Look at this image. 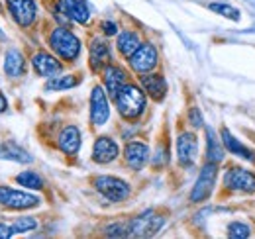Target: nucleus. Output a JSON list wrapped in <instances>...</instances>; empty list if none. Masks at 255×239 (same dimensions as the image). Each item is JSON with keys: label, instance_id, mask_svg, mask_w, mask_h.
<instances>
[{"label": "nucleus", "instance_id": "obj_1", "mask_svg": "<svg viewBox=\"0 0 255 239\" xmlns=\"http://www.w3.org/2000/svg\"><path fill=\"white\" fill-rule=\"evenodd\" d=\"M114 102H116V108H118L120 116L128 120V121H135L145 112V104H147L143 90L139 89L137 85H131V83H126L120 89V92L114 98Z\"/></svg>", "mask_w": 255, "mask_h": 239}, {"label": "nucleus", "instance_id": "obj_2", "mask_svg": "<svg viewBox=\"0 0 255 239\" xmlns=\"http://www.w3.org/2000/svg\"><path fill=\"white\" fill-rule=\"evenodd\" d=\"M49 47L57 57H61L63 61H77V57L81 55L79 37L63 26L55 28L49 33Z\"/></svg>", "mask_w": 255, "mask_h": 239}, {"label": "nucleus", "instance_id": "obj_3", "mask_svg": "<svg viewBox=\"0 0 255 239\" xmlns=\"http://www.w3.org/2000/svg\"><path fill=\"white\" fill-rule=\"evenodd\" d=\"M165 216L157 214L153 210H147L139 216H135L129 224H128V230H129V236L133 238H153L155 234H159L161 228L165 226Z\"/></svg>", "mask_w": 255, "mask_h": 239}, {"label": "nucleus", "instance_id": "obj_4", "mask_svg": "<svg viewBox=\"0 0 255 239\" xmlns=\"http://www.w3.org/2000/svg\"><path fill=\"white\" fill-rule=\"evenodd\" d=\"M218 163H206L200 173H198V179L194 182L191 190V202L192 204H200V202H206L210 196H212V190L216 186V177H218Z\"/></svg>", "mask_w": 255, "mask_h": 239}, {"label": "nucleus", "instance_id": "obj_5", "mask_svg": "<svg viewBox=\"0 0 255 239\" xmlns=\"http://www.w3.org/2000/svg\"><path fill=\"white\" fill-rule=\"evenodd\" d=\"M95 188L104 196L108 198L110 202H124L131 188L124 179H118V177H112V175H100L95 177Z\"/></svg>", "mask_w": 255, "mask_h": 239}, {"label": "nucleus", "instance_id": "obj_6", "mask_svg": "<svg viewBox=\"0 0 255 239\" xmlns=\"http://www.w3.org/2000/svg\"><path fill=\"white\" fill-rule=\"evenodd\" d=\"M128 61H129V67H131L133 73L145 75V73H151V71L157 67V63H159V53H157V49H155L153 43H141V45L128 57Z\"/></svg>", "mask_w": 255, "mask_h": 239}, {"label": "nucleus", "instance_id": "obj_7", "mask_svg": "<svg viewBox=\"0 0 255 239\" xmlns=\"http://www.w3.org/2000/svg\"><path fill=\"white\" fill-rule=\"evenodd\" d=\"M224 188L230 192H246L254 194L255 192V173L242 169V167H232L224 175Z\"/></svg>", "mask_w": 255, "mask_h": 239}, {"label": "nucleus", "instance_id": "obj_8", "mask_svg": "<svg viewBox=\"0 0 255 239\" xmlns=\"http://www.w3.org/2000/svg\"><path fill=\"white\" fill-rule=\"evenodd\" d=\"M198 157V137L192 131H181L177 137V159L179 165L191 169Z\"/></svg>", "mask_w": 255, "mask_h": 239}, {"label": "nucleus", "instance_id": "obj_9", "mask_svg": "<svg viewBox=\"0 0 255 239\" xmlns=\"http://www.w3.org/2000/svg\"><path fill=\"white\" fill-rule=\"evenodd\" d=\"M6 6L10 10V16L14 22L22 28H30L35 22L37 16V6L35 0H6Z\"/></svg>", "mask_w": 255, "mask_h": 239}, {"label": "nucleus", "instance_id": "obj_10", "mask_svg": "<svg viewBox=\"0 0 255 239\" xmlns=\"http://www.w3.org/2000/svg\"><path fill=\"white\" fill-rule=\"evenodd\" d=\"M108 118H110V106H108L106 90L96 85L91 92V123L95 127H100L108 121Z\"/></svg>", "mask_w": 255, "mask_h": 239}, {"label": "nucleus", "instance_id": "obj_11", "mask_svg": "<svg viewBox=\"0 0 255 239\" xmlns=\"http://www.w3.org/2000/svg\"><path fill=\"white\" fill-rule=\"evenodd\" d=\"M0 204L8 210H32L35 206H39V198L30 194V192L14 190V188L6 186V192L0 200Z\"/></svg>", "mask_w": 255, "mask_h": 239}, {"label": "nucleus", "instance_id": "obj_12", "mask_svg": "<svg viewBox=\"0 0 255 239\" xmlns=\"http://www.w3.org/2000/svg\"><path fill=\"white\" fill-rule=\"evenodd\" d=\"M118 155H120V147L112 137H108V135L96 137L95 145H93V161L95 163L98 165L112 163L118 159Z\"/></svg>", "mask_w": 255, "mask_h": 239}, {"label": "nucleus", "instance_id": "obj_13", "mask_svg": "<svg viewBox=\"0 0 255 239\" xmlns=\"http://www.w3.org/2000/svg\"><path fill=\"white\" fill-rule=\"evenodd\" d=\"M32 67L33 71L39 75V77H45V79H51V77H57L61 71H63V65L61 61L45 51H39L32 57Z\"/></svg>", "mask_w": 255, "mask_h": 239}, {"label": "nucleus", "instance_id": "obj_14", "mask_svg": "<svg viewBox=\"0 0 255 239\" xmlns=\"http://www.w3.org/2000/svg\"><path fill=\"white\" fill-rule=\"evenodd\" d=\"M124 159L126 165L133 171H141L145 163L149 161V147L143 141H129L124 147Z\"/></svg>", "mask_w": 255, "mask_h": 239}, {"label": "nucleus", "instance_id": "obj_15", "mask_svg": "<svg viewBox=\"0 0 255 239\" xmlns=\"http://www.w3.org/2000/svg\"><path fill=\"white\" fill-rule=\"evenodd\" d=\"M110 61V47L106 43V39L102 37H93L91 45H89V65L95 73L104 71V67Z\"/></svg>", "mask_w": 255, "mask_h": 239}, {"label": "nucleus", "instance_id": "obj_16", "mask_svg": "<svg viewBox=\"0 0 255 239\" xmlns=\"http://www.w3.org/2000/svg\"><path fill=\"white\" fill-rule=\"evenodd\" d=\"M128 83V75L126 71L118 65H106L104 67V89L106 92L116 98V94L120 92V89Z\"/></svg>", "mask_w": 255, "mask_h": 239}, {"label": "nucleus", "instance_id": "obj_17", "mask_svg": "<svg viewBox=\"0 0 255 239\" xmlns=\"http://www.w3.org/2000/svg\"><path fill=\"white\" fill-rule=\"evenodd\" d=\"M139 81H141L143 90L155 102H161L165 98V94H167V81H165V77L161 73H145V75L139 77Z\"/></svg>", "mask_w": 255, "mask_h": 239}, {"label": "nucleus", "instance_id": "obj_18", "mask_svg": "<svg viewBox=\"0 0 255 239\" xmlns=\"http://www.w3.org/2000/svg\"><path fill=\"white\" fill-rule=\"evenodd\" d=\"M81 131H79V127L77 125H67L61 129V133H59V139H57V145H59V149L63 151L65 155H69V157H75L79 149H81Z\"/></svg>", "mask_w": 255, "mask_h": 239}, {"label": "nucleus", "instance_id": "obj_19", "mask_svg": "<svg viewBox=\"0 0 255 239\" xmlns=\"http://www.w3.org/2000/svg\"><path fill=\"white\" fill-rule=\"evenodd\" d=\"M220 139H222L224 147L230 151L232 155L242 157V159H246V161H250V163H255V151H252L248 145H244L242 141H238L236 135H234L228 127H222V129H220Z\"/></svg>", "mask_w": 255, "mask_h": 239}, {"label": "nucleus", "instance_id": "obj_20", "mask_svg": "<svg viewBox=\"0 0 255 239\" xmlns=\"http://www.w3.org/2000/svg\"><path fill=\"white\" fill-rule=\"evenodd\" d=\"M59 10L69 20H73L77 24H87L91 20V12H89V8L83 0H61Z\"/></svg>", "mask_w": 255, "mask_h": 239}, {"label": "nucleus", "instance_id": "obj_21", "mask_svg": "<svg viewBox=\"0 0 255 239\" xmlns=\"http://www.w3.org/2000/svg\"><path fill=\"white\" fill-rule=\"evenodd\" d=\"M0 159L2 161H14V163H20V165L32 163V155L22 145H18L16 141H2L0 143Z\"/></svg>", "mask_w": 255, "mask_h": 239}, {"label": "nucleus", "instance_id": "obj_22", "mask_svg": "<svg viewBox=\"0 0 255 239\" xmlns=\"http://www.w3.org/2000/svg\"><path fill=\"white\" fill-rule=\"evenodd\" d=\"M4 73L10 77V79H18L26 73V61L24 55L18 51V49H8L6 51V57H4Z\"/></svg>", "mask_w": 255, "mask_h": 239}, {"label": "nucleus", "instance_id": "obj_23", "mask_svg": "<svg viewBox=\"0 0 255 239\" xmlns=\"http://www.w3.org/2000/svg\"><path fill=\"white\" fill-rule=\"evenodd\" d=\"M206 161L210 163L224 161V147L212 127H206Z\"/></svg>", "mask_w": 255, "mask_h": 239}, {"label": "nucleus", "instance_id": "obj_24", "mask_svg": "<svg viewBox=\"0 0 255 239\" xmlns=\"http://www.w3.org/2000/svg\"><path fill=\"white\" fill-rule=\"evenodd\" d=\"M118 51L124 55V57H129L139 45H141V41H139V35L135 33V31H129V30H126V31H122L120 35H118Z\"/></svg>", "mask_w": 255, "mask_h": 239}, {"label": "nucleus", "instance_id": "obj_25", "mask_svg": "<svg viewBox=\"0 0 255 239\" xmlns=\"http://www.w3.org/2000/svg\"><path fill=\"white\" fill-rule=\"evenodd\" d=\"M79 83H81V75H57V77H51V79L45 83V90L75 89Z\"/></svg>", "mask_w": 255, "mask_h": 239}, {"label": "nucleus", "instance_id": "obj_26", "mask_svg": "<svg viewBox=\"0 0 255 239\" xmlns=\"http://www.w3.org/2000/svg\"><path fill=\"white\" fill-rule=\"evenodd\" d=\"M16 182H18L20 186L32 188V190H39V188L43 186L41 177H39L37 173H33V171H24V173H20V175L16 177Z\"/></svg>", "mask_w": 255, "mask_h": 239}, {"label": "nucleus", "instance_id": "obj_27", "mask_svg": "<svg viewBox=\"0 0 255 239\" xmlns=\"http://www.w3.org/2000/svg\"><path fill=\"white\" fill-rule=\"evenodd\" d=\"M208 8L214 12V14H220L224 18H230L232 22H240V10L230 6V4H224V2H212L208 4Z\"/></svg>", "mask_w": 255, "mask_h": 239}, {"label": "nucleus", "instance_id": "obj_28", "mask_svg": "<svg viewBox=\"0 0 255 239\" xmlns=\"http://www.w3.org/2000/svg\"><path fill=\"white\" fill-rule=\"evenodd\" d=\"M37 228V220L32 216H24V218H18L14 224H12V230L14 234H26V232H32Z\"/></svg>", "mask_w": 255, "mask_h": 239}, {"label": "nucleus", "instance_id": "obj_29", "mask_svg": "<svg viewBox=\"0 0 255 239\" xmlns=\"http://www.w3.org/2000/svg\"><path fill=\"white\" fill-rule=\"evenodd\" d=\"M228 238H234V239L250 238V226L244 224V222H232L228 226Z\"/></svg>", "mask_w": 255, "mask_h": 239}, {"label": "nucleus", "instance_id": "obj_30", "mask_svg": "<svg viewBox=\"0 0 255 239\" xmlns=\"http://www.w3.org/2000/svg\"><path fill=\"white\" fill-rule=\"evenodd\" d=\"M104 236L108 238H126L129 236V230H128V224H110L104 228Z\"/></svg>", "mask_w": 255, "mask_h": 239}, {"label": "nucleus", "instance_id": "obj_31", "mask_svg": "<svg viewBox=\"0 0 255 239\" xmlns=\"http://www.w3.org/2000/svg\"><path fill=\"white\" fill-rule=\"evenodd\" d=\"M167 161H169V151H167L165 143H161L155 151V155H153V165H155V169H161V167L167 165Z\"/></svg>", "mask_w": 255, "mask_h": 239}, {"label": "nucleus", "instance_id": "obj_32", "mask_svg": "<svg viewBox=\"0 0 255 239\" xmlns=\"http://www.w3.org/2000/svg\"><path fill=\"white\" fill-rule=\"evenodd\" d=\"M187 118H189V123H191L194 129L204 127V118H202V112L198 108H191L189 114H187Z\"/></svg>", "mask_w": 255, "mask_h": 239}, {"label": "nucleus", "instance_id": "obj_33", "mask_svg": "<svg viewBox=\"0 0 255 239\" xmlns=\"http://www.w3.org/2000/svg\"><path fill=\"white\" fill-rule=\"evenodd\" d=\"M100 30L104 31V35H116V33H118V26H116L114 22L106 20V22L100 24Z\"/></svg>", "mask_w": 255, "mask_h": 239}, {"label": "nucleus", "instance_id": "obj_34", "mask_svg": "<svg viewBox=\"0 0 255 239\" xmlns=\"http://www.w3.org/2000/svg\"><path fill=\"white\" fill-rule=\"evenodd\" d=\"M14 236V230H12V226H8V224H0V239H8Z\"/></svg>", "mask_w": 255, "mask_h": 239}, {"label": "nucleus", "instance_id": "obj_35", "mask_svg": "<svg viewBox=\"0 0 255 239\" xmlns=\"http://www.w3.org/2000/svg\"><path fill=\"white\" fill-rule=\"evenodd\" d=\"M6 108H8V102H6V96H4L2 92H0V114H2V112H4Z\"/></svg>", "mask_w": 255, "mask_h": 239}, {"label": "nucleus", "instance_id": "obj_36", "mask_svg": "<svg viewBox=\"0 0 255 239\" xmlns=\"http://www.w3.org/2000/svg\"><path fill=\"white\" fill-rule=\"evenodd\" d=\"M4 37H6V35H4V31L0 30V41H2V39H4Z\"/></svg>", "mask_w": 255, "mask_h": 239}]
</instances>
